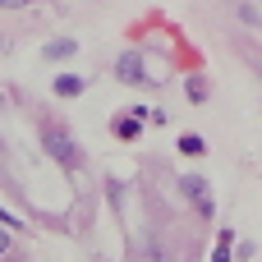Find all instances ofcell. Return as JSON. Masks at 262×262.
Returning <instances> with one entry per match:
<instances>
[{"label":"cell","instance_id":"obj_1","mask_svg":"<svg viewBox=\"0 0 262 262\" xmlns=\"http://www.w3.org/2000/svg\"><path fill=\"white\" fill-rule=\"evenodd\" d=\"M41 147H46V152H51L64 170H74V166L83 161V157H78V143H74L64 129H55V124H51V129H41Z\"/></svg>","mask_w":262,"mask_h":262},{"label":"cell","instance_id":"obj_2","mask_svg":"<svg viewBox=\"0 0 262 262\" xmlns=\"http://www.w3.org/2000/svg\"><path fill=\"white\" fill-rule=\"evenodd\" d=\"M115 78H120V83H129V88L147 83V64H143V55H138V51H124V55L115 60Z\"/></svg>","mask_w":262,"mask_h":262},{"label":"cell","instance_id":"obj_3","mask_svg":"<svg viewBox=\"0 0 262 262\" xmlns=\"http://www.w3.org/2000/svg\"><path fill=\"white\" fill-rule=\"evenodd\" d=\"M180 189L198 203V212L203 216H212V198H207V180H198V175H189V180H180Z\"/></svg>","mask_w":262,"mask_h":262},{"label":"cell","instance_id":"obj_4","mask_svg":"<svg viewBox=\"0 0 262 262\" xmlns=\"http://www.w3.org/2000/svg\"><path fill=\"white\" fill-rule=\"evenodd\" d=\"M55 92H60V97H78V92H83V78H78V74H60V78H55Z\"/></svg>","mask_w":262,"mask_h":262},{"label":"cell","instance_id":"obj_5","mask_svg":"<svg viewBox=\"0 0 262 262\" xmlns=\"http://www.w3.org/2000/svg\"><path fill=\"white\" fill-rule=\"evenodd\" d=\"M74 51H78V41L64 37V41H51V46H46V60H64V55H74Z\"/></svg>","mask_w":262,"mask_h":262},{"label":"cell","instance_id":"obj_6","mask_svg":"<svg viewBox=\"0 0 262 262\" xmlns=\"http://www.w3.org/2000/svg\"><path fill=\"white\" fill-rule=\"evenodd\" d=\"M138 124H143V120L129 111V120H115V134H120V138H134V134H138Z\"/></svg>","mask_w":262,"mask_h":262},{"label":"cell","instance_id":"obj_7","mask_svg":"<svg viewBox=\"0 0 262 262\" xmlns=\"http://www.w3.org/2000/svg\"><path fill=\"white\" fill-rule=\"evenodd\" d=\"M180 152H184V157H203V138H198V134H184V138H180Z\"/></svg>","mask_w":262,"mask_h":262},{"label":"cell","instance_id":"obj_8","mask_svg":"<svg viewBox=\"0 0 262 262\" xmlns=\"http://www.w3.org/2000/svg\"><path fill=\"white\" fill-rule=\"evenodd\" d=\"M32 0H0V9H28Z\"/></svg>","mask_w":262,"mask_h":262},{"label":"cell","instance_id":"obj_9","mask_svg":"<svg viewBox=\"0 0 262 262\" xmlns=\"http://www.w3.org/2000/svg\"><path fill=\"white\" fill-rule=\"evenodd\" d=\"M0 226H9V230H14V226H18V216H9V212L0 207Z\"/></svg>","mask_w":262,"mask_h":262},{"label":"cell","instance_id":"obj_10","mask_svg":"<svg viewBox=\"0 0 262 262\" xmlns=\"http://www.w3.org/2000/svg\"><path fill=\"white\" fill-rule=\"evenodd\" d=\"M0 253H9V235L5 230H0Z\"/></svg>","mask_w":262,"mask_h":262}]
</instances>
